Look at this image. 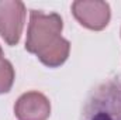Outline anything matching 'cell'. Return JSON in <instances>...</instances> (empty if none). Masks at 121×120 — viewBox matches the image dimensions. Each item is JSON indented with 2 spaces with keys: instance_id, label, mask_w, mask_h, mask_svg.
Instances as JSON below:
<instances>
[{
  "instance_id": "1",
  "label": "cell",
  "mask_w": 121,
  "mask_h": 120,
  "mask_svg": "<svg viewBox=\"0 0 121 120\" xmlns=\"http://www.w3.org/2000/svg\"><path fill=\"white\" fill-rule=\"evenodd\" d=\"M62 28L63 21L58 13L47 14L39 10H31L26 50L37 55L45 66H60L70 52V42L60 35Z\"/></svg>"
},
{
  "instance_id": "2",
  "label": "cell",
  "mask_w": 121,
  "mask_h": 120,
  "mask_svg": "<svg viewBox=\"0 0 121 120\" xmlns=\"http://www.w3.org/2000/svg\"><path fill=\"white\" fill-rule=\"evenodd\" d=\"M82 120H121V76L107 79L91 90Z\"/></svg>"
},
{
  "instance_id": "3",
  "label": "cell",
  "mask_w": 121,
  "mask_h": 120,
  "mask_svg": "<svg viewBox=\"0 0 121 120\" xmlns=\"http://www.w3.org/2000/svg\"><path fill=\"white\" fill-rule=\"evenodd\" d=\"M26 20V6L20 0H0V35L7 45H17Z\"/></svg>"
},
{
  "instance_id": "4",
  "label": "cell",
  "mask_w": 121,
  "mask_h": 120,
  "mask_svg": "<svg viewBox=\"0 0 121 120\" xmlns=\"http://www.w3.org/2000/svg\"><path fill=\"white\" fill-rule=\"evenodd\" d=\"M72 13L80 26L93 31L104 30L111 17L110 4L101 0H78L72 3Z\"/></svg>"
},
{
  "instance_id": "5",
  "label": "cell",
  "mask_w": 121,
  "mask_h": 120,
  "mask_svg": "<svg viewBox=\"0 0 121 120\" xmlns=\"http://www.w3.org/2000/svg\"><path fill=\"white\" fill-rule=\"evenodd\" d=\"M14 115L17 120H48L51 116V102L41 92H26L17 99Z\"/></svg>"
},
{
  "instance_id": "6",
  "label": "cell",
  "mask_w": 121,
  "mask_h": 120,
  "mask_svg": "<svg viewBox=\"0 0 121 120\" xmlns=\"http://www.w3.org/2000/svg\"><path fill=\"white\" fill-rule=\"evenodd\" d=\"M16 72L9 60H0V95L10 92L14 83Z\"/></svg>"
},
{
  "instance_id": "7",
  "label": "cell",
  "mask_w": 121,
  "mask_h": 120,
  "mask_svg": "<svg viewBox=\"0 0 121 120\" xmlns=\"http://www.w3.org/2000/svg\"><path fill=\"white\" fill-rule=\"evenodd\" d=\"M0 60H3V50H1V47H0Z\"/></svg>"
}]
</instances>
